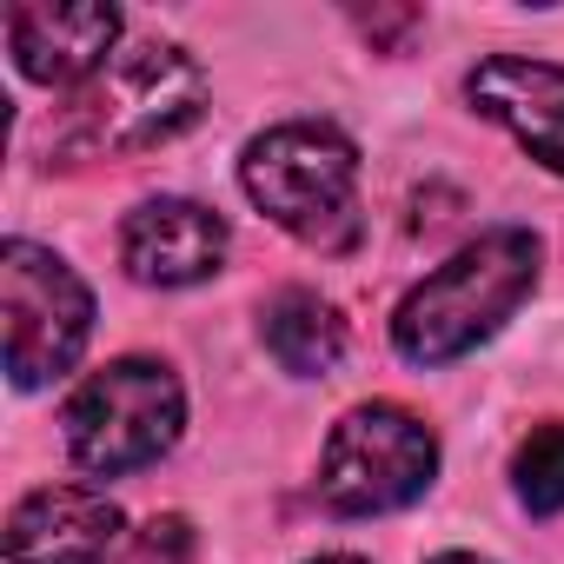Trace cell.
<instances>
[{
	"label": "cell",
	"instance_id": "1",
	"mask_svg": "<svg viewBox=\"0 0 564 564\" xmlns=\"http://www.w3.org/2000/svg\"><path fill=\"white\" fill-rule=\"evenodd\" d=\"M544 239L531 226H491L471 246H458L445 265H432L392 313V346L405 366H452L478 352L538 286Z\"/></svg>",
	"mask_w": 564,
	"mask_h": 564
},
{
	"label": "cell",
	"instance_id": "2",
	"mask_svg": "<svg viewBox=\"0 0 564 564\" xmlns=\"http://www.w3.org/2000/svg\"><path fill=\"white\" fill-rule=\"evenodd\" d=\"M206 107V74L173 41H133L120 47L74 100L61 107L54 147L74 160H133L166 140H180Z\"/></svg>",
	"mask_w": 564,
	"mask_h": 564
},
{
	"label": "cell",
	"instance_id": "3",
	"mask_svg": "<svg viewBox=\"0 0 564 564\" xmlns=\"http://www.w3.org/2000/svg\"><path fill=\"white\" fill-rule=\"evenodd\" d=\"M246 199L313 252H352L366 232L359 213V147L326 120H286L246 140L239 153Z\"/></svg>",
	"mask_w": 564,
	"mask_h": 564
},
{
	"label": "cell",
	"instance_id": "4",
	"mask_svg": "<svg viewBox=\"0 0 564 564\" xmlns=\"http://www.w3.org/2000/svg\"><path fill=\"white\" fill-rule=\"evenodd\" d=\"M61 425H67V452L80 471L127 478L180 445L186 392H180L173 366H160V359H113L74 386Z\"/></svg>",
	"mask_w": 564,
	"mask_h": 564
},
{
	"label": "cell",
	"instance_id": "5",
	"mask_svg": "<svg viewBox=\"0 0 564 564\" xmlns=\"http://www.w3.org/2000/svg\"><path fill=\"white\" fill-rule=\"evenodd\" d=\"M438 478V432L392 405V399H372V405H352L333 432H326V452H319V498L326 511L339 518H386V511H405L432 491Z\"/></svg>",
	"mask_w": 564,
	"mask_h": 564
},
{
	"label": "cell",
	"instance_id": "6",
	"mask_svg": "<svg viewBox=\"0 0 564 564\" xmlns=\"http://www.w3.org/2000/svg\"><path fill=\"white\" fill-rule=\"evenodd\" d=\"M0 313H8V379H14V392H41L61 372H74V359L87 352V333H94L87 279L34 239L0 246Z\"/></svg>",
	"mask_w": 564,
	"mask_h": 564
},
{
	"label": "cell",
	"instance_id": "7",
	"mask_svg": "<svg viewBox=\"0 0 564 564\" xmlns=\"http://www.w3.org/2000/svg\"><path fill=\"white\" fill-rule=\"evenodd\" d=\"M226 219L199 199H180V193H160V199H140L120 226V265L127 279H140V286H199V279H213L226 265Z\"/></svg>",
	"mask_w": 564,
	"mask_h": 564
},
{
	"label": "cell",
	"instance_id": "8",
	"mask_svg": "<svg viewBox=\"0 0 564 564\" xmlns=\"http://www.w3.org/2000/svg\"><path fill=\"white\" fill-rule=\"evenodd\" d=\"M127 511L94 485H41L8 518V564H113Z\"/></svg>",
	"mask_w": 564,
	"mask_h": 564
},
{
	"label": "cell",
	"instance_id": "9",
	"mask_svg": "<svg viewBox=\"0 0 564 564\" xmlns=\"http://www.w3.org/2000/svg\"><path fill=\"white\" fill-rule=\"evenodd\" d=\"M471 113L498 120L544 173L564 180V67L524 61V54H491L465 74Z\"/></svg>",
	"mask_w": 564,
	"mask_h": 564
},
{
	"label": "cell",
	"instance_id": "10",
	"mask_svg": "<svg viewBox=\"0 0 564 564\" xmlns=\"http://www.w3.org/2000/svg\"><path fill=\"white\" fill-rule=\"evenodd\" d=\"M120 8H54V0H34V8L8 14V47L21 80L34 87H87L120 47Z\"/></svg>",
	"mask_w": 564,
	"mask_h": 564
},
{
	"label": "cell",
	"instance_id": "11",
	"mask_svg": "<svg viewBox=\"0 0 564 564\" xmlns=\"http://www.w3.org/2000/svg\"><path fill=\"white\" fill-rule=\"evenodd\" d=\"M259 339L279 359V372H293V379H326L346 359V319H339V306L319 300V293H306V286H286V293L265 300Z\"/></svg>",
	"mask_w": 564,
	"mask_h": 564
},
{
	"label": "cell",
	"instance_id": "12",
	"mask_svg": "<svg viewBox=\"0 0 564 564\" xmlns=\"http://www.w3.org/2000/svg\"><path fill=\"white\" fill-rule=\"evenodd\" d=\"M511 491L531 518H557L564 511V419L557 425H538L518 458H511Z\"/></svg>",
	"mask_w": 564,
	"mask_h": 564
},
{
	"label": "cell",
	"instance_id": "13",
	"mask_svg": "<svg viewBox=\"0 0 564 564\" xmlns=\"http://www.w3.org/2000/svg\"><path fill=\"white\" fill-rule=\"evenodd\" d=\"M432 564H491V557H478V551H438Z\"/></svg>",
	"mask_w": 564,
	"mask_h": 564
},
{
	"label": "cell",
	"instance_id": "14",
	"mask_svg": "<svg viewBox=\"0 0 564 564\" xmlns=\"http://www.w3.org/2000/svg\"><path fill=\"white\" fill-rule=\"evenodd\" d=\"M313 564H366V557H346V551H339V557H313Z\"/></svg>",
	"mask_w": 564,
	"mask_h": 564
}]
</instances>
